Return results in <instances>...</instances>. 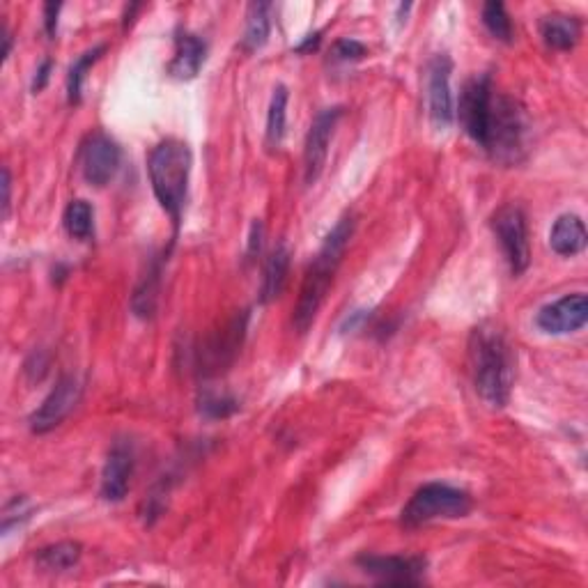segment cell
Listing matches in <instances>:
<instances>
[{
    "mask_svg": "<svg viewBox=\"0 0 588 588\" xmlns=\"http://www.w3.org/2000/svg\"><path fill=\"white\" fill-rule=\"evenodd\" d=\"M131 476H134V451L125 441L113 444L102 471V499L122 501L127 497Z\"/></svg>",
    "mask_w": 588,
    "mask_h": 588,
    "instance_id": "cell-14",
    "label": "cell"
},
{
    "mask_svg": "<svg viewBox=\"0 0 588 588\" xmlns=\"http://www.w3.org/2000/svg\"><path fill=\"white\" fill-rule=\"evenodd\" d=\"M494 235H497L501 249L508 260L510 269L515 276L526 272L531 262V249H529V228H526V216L522 207L506 205L494 214L492 219Z\"/></svg>",
    "mask_w": 588,
    "mask_h": 588,
    "instance_id": "cell-6",
    "label": "cell"
},
{
    "mask_svg": "<svg viewBox=\"0 0 588 588\" xmlns=\"http://www.w3.org/2000/svg\"><path fill=\"white\" fill-rule=\"evenodd\" d=\"M549 246L563 258L582 253L586 249V226L577 214H563L556 219L549 232Z\"/></svg>",
    "mask_w": 588,
    "mask_h": 588,
    "instance_id": "cell-16",
    "label": "cell"
},
{
    "mask_svg": "<svg viewBox=\"0 0 588 588\" xmlns=\"http://www.w3.org/2000/svg\"><path fill=\"white\" fill-rule=\"evenodd\" d=\"M492 99H494V88H492V79L487 74L467 81L460 95L462 127L481 147L485 143L487 122H490Z\"/></svg>",
    "mask_w": 588,
    "mask_h": 588,
    "instance_id": "cell-9",
    "label": "cell"
},
{
    "mask_svg": "<svg viewBox=\"0 0 588 588\" xmlns=\"http://www.w3.org/2000/svg\"><path fill=\"white\" fill-rule=\"evenodd\" d=\"M345 108L343 106H331L324 108L315 115L311 129H308L306 136V147H304V180L308 187L320 180L324 166H327L329 157V145L331 136L338 127V120L343 118Z\"/></svg>",
    "mask_w": 588,
    "mask_h": 588,
    "instance_id": "cell-8",
    "label": "cell"
},
{
    "mask_svg": "<svg viewBox=\"0 0 588 588\" xmlns=\"http://www.w3.org/2000/svg\"><path fill=\"white\" fill-rule=\"evenodd\" d=\"M157 299H159V262H154L150 267L147 276H143V281L138 283V288L131 297V308L138 317H152L154 311H157Z\"/></svg>",
    "mask_w": 588,
    "mask_h": 588,
    "instance_id": "cell-22",
    "label": "cell"
},
{
    "mask_svg": "<svg viewBox=\"0 0 588 588\" xmlns=\"http://www.w3.org/2000/svg\"><path fill=\"white\" fill-rule=\"evenodd\" d=\"M260 246H262V223L260 221H253V228H251V237H249V260H253L255 253H260Z\"/></svg>",
    "mask_w": 588,
    "mask_h": 588,
    "instance_id": "cell-29",
    "label": "cell"
},
{
    "mask_svg": "<svg viewBox=\"0 0 588 588\" xmlns=\"http://www.w3.org/2000/svg\"><path fill=\"white\" fill-rule=\"evenodd\" d=\"M471 510V497L458 487L446 483H428L414 492V497L402 508L400 522L407 529L435 522L464 517Z\"/></svg>",
    "mask_w": 588,
    "mask_h": 588,
    "instance_id": "cell-4",
    "label": "cell"
},
{
    "mask_svg": "<svg viewBox=\"0 0 588 588\" xmlns=\"http://www.w3.org/2000/svg\"><path fill=\"white\" fill-rule=\"evenodd\" d=\"M37 566L49 572H60L74 568L81 559V545L72 543V540H65V543L49 545L37 552Z\"/></svg>",
    "mask_w": 588,
    "mask_h": 588,
    "instance_id": "cell-20",
    "label": "cell"
},
{
    "mask_svg": "<svg viewBox=\"0 0 588 588\" xmlns=\"http://www.w3.org/2000/svg\"><path fill=\"white\" fill-rule=\"evenodd\" d=\"M290 258L292 253L288 249V244H278L276 249L269 253V258L265 262V272H262V288H260L262 304H269V301L281 297L285 283H288Z\"/></svg>",
    "mask_w": 588,
    "mask_h": 588,
    "instance_id": "cell-17",
    "label": "cell"
},
{
    "mask_svg": "<svg viewBox=\"0 0 588 588\" xmlns=\"http://www.w3.org/2000/svg\"><path fill=\"white\" fill-rule=\"evenodd\" d=\"M207 44L193 33H180L175 40V56L173 63L168 65L170 76L180 81H189L198 76L200 67L205 65Z\"/></svg>",
    "mask_w": 588,
    "mask_h": 588,
    "instance_id": "cell-15",
    "label": "cell"
},
{
    "mask_svg": "<svg viewBox=\"0 0 588 588\" xmlns=\"http://www.w3.org/2000/svg\"><path fill=\"white\" fill-rule=\"evenodd\" d=\"M320 44V33H315V35H308V40L299 46L297 51H311V49H315V46Z\"/></svg>",
    "mask_w": 588,
    "mask_h": 588,
    "instance_id": "cell-32",
    "label": "cell"
},
{
    "mask_svg": "<svg viewBox=\"0 0 588 588\" xmlns=\"http://www.w3.org/2000/svg\"><path fill=\"white\" fill-rule=\"evenodd\" d=\"M451 72L453 63L446 53H439L428 63V111L437 129H448L455 118Z\"/></svg>",
    "mask_w": 588,
    "mask_h": 588,
    "instance_id": "cell-12",
    "label": "cell"
},
{
    "mask_svg": "<svg viewBox=\"0 0 588 588\" xmlns=\"http://www.w3.org/2000/svg\"><path fill=\"white\" fill-rule=\"evenodd\" d=\"M120 166V147L104 131H95L88 136L81 150L83 177L92 187H106L118 173Z\"/></svg>",
    "mask_w": 588,
    "mask_h": 588,
    "instance_id": "cell-11",
    "label": "cell"
},
{
    "mask_svg": "<svg viewBox=\"0 0 588 588\" xmlns=\"http://www.w3.org/2000/svg\"><path fill=\"white\" fill-rule=\"evenodd\" d=\"M272 5L269 3H253L249 7V14H246V30L242 37L244 51H258L269 40V30H272Z\"/></svg>",
    "mask_w": 588,
    "mask_h": 588,
    "instance_id": "cell-19",
    "label": "cell"
},
{
    "mask_svg": "<svg viewBox=\"0 0 588 588\" xmlns=\"http://www.w3.org/2000/svg\"><path fill=\"white\" fill-rule=\"evenodd\" d=\"M469 359L481 400L492 409L506 407L515 382V359L504 334L494 327L476 329L471 334Z\"/></svg>",
    "mask_w": 588,
    "mask_h": 588,
    "instance_id": "cell-1",
    "label": "cell"
},
{
    "mask_svg": "<svg viewBox=\"0 0 588 588\" xmlns=\"http://www.w3.org/2000/svg\"><path fill=\"white\" fill-rule=\"evenodd\" d=\"M81 396H83V386L79 382V377L74 375L60 377L58 384L53 386V391L44 398L42 405L37 407L33 416L28 419L30 430H33L35 435H44V432H51L53 428H58V425L74 412V407L79 405Z\"/></svg>",
    "mask_w": 588,
    "mask_h": 588,
    "instance_id": "cell-7",
    "label": "cell"
},
{
    "mask_svg": "<svg viewBox=\"0 0 588 588\" xmlns=\"http://www.w3.org/2000/svg\"><path fill=\"white\" fill-rule=\"evenodd\" d=\"M63 223L69 237L79 239V242H88L92 232H95V212H92L88 200H72L65 210Z\"/></svg>",
    "mask_w": 588,
    "mask_h": 588,
    "instance_id": "cell-21",
    "label": "cell"
},
{
    "mask_svg": "<svg viewBox=\"0 0 588 588\" xmlns=\"http://www.w3.org/2000/svg\"><path fill=\"white\" fill-rule=\"evenodd\" d=\"M285 115H288V88L276 85L267 111V145L278 147L285 136Z\"/></svg>",
    "mask_w": 588,
    "mask_h": 588,
    "instance_id": "cell-23",
    "label": "cell"
},
{
    "mask_svg": "<svg viewBox=\"0 0 588 588\" xmlns=\"http://www.w3.org/2000/svg\"><path fill=\"white\" fill-rule=\"evenodd\" d=\"M524 134L526 120L522 108L510 97L494 95L483 150L499 161H515L524 147Z\"/></svg>",
    "mask_w": 588,
    "mask_h": 588,
    "instance_id": "cell-5",
    "label": "cell"
},
{
    "mask_svg": "<svg viewBox=\"0 0 588 588\" xmlns=\"http://www.w3.org/2000/svg\"><path fill=\"white\" fill-rule=\"evenodd\" d=\"M366 53L368 49L361 42L345 37V40H338L334 44V49H331V58L340 60V63H350V60H361Z\"/></svg>",
    "mask_w": 588,
    "mask_h": 588,
    "instance_id": "cell-27",
    "label": "cell"
},
{
    "mask_svg": "<svg viewBox=\"0 0 588 588\" xmlns=\"http://www.w3.org/2000/svg\"><path fill=\"white\" fill-rule=\"evenodd\" d=\"M49 72H51V60H44L42 67L37 69V76H35V81H33V90L35 92H40L44 88V85H46V81H49Z\"/></svg>",
    "mask_w": 588,
    "mask_h": 588,
    "instance_id": "cell-30",
    "label": "cell"
},
{
    "mask_svg": "<svg viewBox=\"0 0 588 588\" xmlns=\"http://www.w3.org/2000/svg\"><path fill=\"white\" fill-rule=\"evenodd\" d=\"M359 568L386 586H419L428 561L421 556H375L366 554L357 561Z\"/></svg>",
    "mask_w": 588,
    "mask_h": 588,
    "instance_id": "cell-10",
    "label": "cell"
},
{
    "mask_svg": "<svg viewBox=\"0 0 588 588\" xmlns=\"http://www.w3.org/2000/svg\"><path fill=\"white\" fill-rule=\"evenodd\" d=\"M354 235V216H343L334 230L329 232L327 239H324L322 249L317 251L313 265L308 267V272L304 276V283H301V292L297 299V306H294V329L299 334H306L311 329V324L315 322L317 313L327 299V292L334 283V276L338 272L340 260H343V253L350 244V239Z\"/></svg>",
    "mask_w": 588,
    "mask_h": 588,
    "instance_id": "cell-2",
    "label": "cell"
},
{
    "mask_svg": "<svg viewBox=\"0 0 588 588\" xmlns=\"http://www.w3.org/2000/svg\"><path fill=\"white\" fill-rule=\"evenodd\" d=\"M3 42H5L3 60H7V56H10V46H12V35H10V30H7V28H3Z\"/></svg>",
    "mask_w": 588,
    "mask_h": 588,
    "instance_id": "cell-33",
    "label": "cell"
},
{
    "mask_svg": "<svg viewBox=\"0 0 588 588\" xmlns=\"http://www.w3.org/2000/svg\"><path fill=\"white\" fill-rule=\"evenodd\" d=\"M191 150L180 138H166L150 152L147 173H150L152 191L159 205L168 212L175 230L180 228L182 210L187 203L189 175H191Z\"/></svg>",
    "mask_w": 588,
    "mask_h": 588,
    "instance_id": "cell-3",
    "label": "cell"
},
{
    "mask_svg": "<svg viewBox=\"0 0 588 588\" xmlns=\"http://www.w3.org/2000/svg\"><path fill=\"white\" fill-rule=\"evenodd\" d=\"M588 320V299L584 292L568 294L554 304H547L540 308L536 317V324L545 334L563 336V334H575L586 324Z\"/></svg>",
    "mask_w": 588,
    "mask_h": 588,
    "instance_id": "cell-13",
    "label": "cell"
},
{
    "mask_svg": "<svg viewBox=\"0 0 588 588\" xmlns=\"http://www.w3.org/2000/svg\"><path fill=\"white\" fill-rule=\"evenodd\" d=\"M60 7H63L60 3H49V5H44V26H46V33H49V37H56Z\"/></svg>",
    "mask_w": 588,
    "mask_h": 588,
    "instance_id": "cell-28",
    "label": "cell"
},
{
    "mask_svg": "<svg viewBox=\"0 0 588 588\" xmlns=\"http://www.w3.org/2000/svg\"><path fill=\"white\" fill-rule=\"evenodd\" d=\"M540 35L549 49L570 51L582 37V23L575 17H566V14H549L540 23Z\"/></svg>",
    "mask_w": 588,
    "mask_h": 588,
    "instance_id": "cell-18",
    "label": "cell"
},
{
    "mask_svg": "<svg viewBox=\"0 0 588 588\" xmlns=\"http://www.w3.org/2000/svg\"><path fill=\"white\" fill-rule=\"evenodd\" d=\"M104 51H106L104 44H99V46H95V49L85 51L83 56L72 65V69H69V76H67V99H69V104H79L81 102L85 72H88V69L97 63L99 56H102Z\"/></svg>",
    "mask_w": 588,
    "mask_h": 588,
    "instance_id": "cell-24",
    "label": "cell"
},
{
    "mask_svg": "<svg viewBox=\"0 0 588 588\" xmlns=\"http://www.w3.org/2000/svg\"><path fill=\"white\" fill-rule=\"evenodd\" d=\"M237 400L232 396H219L214 391H205L200 396V412L210 419H228L230 414L237 412Z\"/></svg>",
    "mask_w": 588,
    "mask_h": 588,
    "instance_id": "cell-26",
    "label": "cell"
},
{
    "mask_svg": "<svg viewBox=\"0 0 588 588\" xmlns=\"http://www.w3.org/2000/svg\"><path fill=\"white\" fill-rule=\"evenodd\" d=\"M10 191H12L10 170L3 168V216L5 219H7V214H10Z\"/></svg>",
    "mask_w": 588,
    "mask_h": 588,
    "instance_id": "cell-31",
    "label": "cell"
},
{
    "mask_svg": "<svg viewBox=\"0 0 588 588\" xmlns=\"http://www.w3.org/2000/svg\"><path fill=\"white\" fill-rule=\"evenodd\" d=\"M483 23L485 28L490 30V35L494 40L513 42V23H510V17L506 12V5L499 3V0H490V3L483 5Z\"/></svg>",
    "mask_w": 588,
    "mask_h": 588,
    "instance_id": "cell-25",
    "label": "cell"
}]
</instances>
